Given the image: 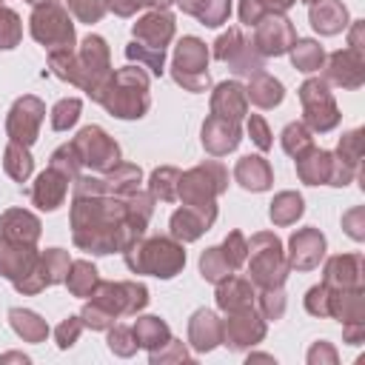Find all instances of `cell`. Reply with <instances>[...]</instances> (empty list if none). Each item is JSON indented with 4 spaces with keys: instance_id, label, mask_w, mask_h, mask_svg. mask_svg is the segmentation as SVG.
<instances>
[{
    "instance_id": "6da1fadb",
    "label": "cell",
    "mask_w": 365,
    "mask_h": 365,
    "mask_svg": "<svg viewBox=\"0 0 365 365\" xmlns=\"http://www.w3.org/2000/svg\"><path fill=\"white\" fill-rule=\"evenodd\" d=\"M140 237L145 234L131 228L125 220V197L106 191L71 197V240L80 251L103 257L111 251H125Z\"/></svg>"
},
{
    "instance_id": "7a4b0ae2",
    "label": "cell",
    "mask_w": 365,
    "mask_h": 365,
    "mask_svg": "<svg viewBox=\"0 0 365 365\" xmlns=\"http://www.w3.org/2000/svg\"><path fill=\"white\" fill-rule=\"evenodd\" d=\"M48 68L57 80L83 88L91 100H97V94L103 91V86L108 83V77L114 71L108 43L100 34L83 37V43L77 48L48 51Z\"/></svg>"
},
{
    "instance_id": "3957f363",
    "label": "cell",
    "mask_w": 365,
    "mask_h": 365,
    "mask_svg": "<svg viewBox=\"0 0 365 365\" xmlns=\"http://www.w3.org/2000/svg\"><path fill=\"white\" fill-rule=\"evenodd\" d=\"M148 305V288L137 279L106 282L100 279L97 288L88 294V302L80 311V319L91 331H108L120 317H137Z\"/></svg>"
},
{
    "instance_id": "277c9868",
    "label": "cell",
    "mask_w": 365,
    "mask_h": 365,
    "mask_svg": "<svg viewBox=\"0 0 365 365\" xmlns=\"http://www.w3.org/2000/svg\"><path fill=\"white\" fill-rule=\"evenodd\" d=\"M148 83H151V74L143 71L140 66H125V68H117L111 71L108 83L103 86V91L97 94L94 103H100L111 117H120V120H140L148 106H151V94H148Z\"/></svg>"
},
{
    "instance_id": "5b68a950",
    "label": "cell",
    "mask_w": 365,
    "mask_h": 365,
    "mask_svg": "<svg viewBox=\"0 0 365 365\" xmlns=\"http://www.w3.org/2000/svg\"><path fill=\"white\" fill-rule=\"evenodd\" d=\"M125 265L134 274H151L160 279H171L185 265V248L174 237H140L125 251Z\"/></svg>"
},
{
    "instance_id": "8992f818",
    "label": "cell",
    "mask_w": 365,
    "mask_h": 365,
    "mask_svg": "<svg viewBox=\"0 0 365 365\" xmlns=\"http://www.w3.org/2000/svg\"><path fill=\"white\" fill-rule=\"evenodd\" d=\"M228 188V171L220 160L197 163L194 168L180 174V191L177 200L182 205H191L208 217L217 220V197Z\"/></svg>"
},
{
    "instance_id": "52a82bcc",
    "label": "cell",
    "mask_w": 365,
    "mask_h": 365,
    "mask_svg": "<svg viewBox=\"0 0 365 365\" xmlns=\"http://www.w3.org/2000/svg\"><path fill=\"white\" fill-rule=\"evenodd\" d=\"M245 265H248V279L257 288H282V282L288 279V271H291L282 242L271 231H259L251 237Z\"/></svg>"
},
{
    "instance_id": "ba28073f",
    "label": "cell",
    "mask_w": 365,
    "mask_h": 365,
    "mask_svg": "<svg viewBox=\"0 0 365 365\" xmlns=\"http://www.w3.org/2000/svg\"><path fill=\"white\" fill-rule=\"evenodd\" d=\"M29 31L31 37L46 48V51H66V48H77V34H74V23L68 17V9H63L57 0L48 3H37L31 9L29 17Z\"/></svg>"
},
{
    "instance_id": "9c48e42d",
    "label": "cell",
    "mask_w": 365,
    "mask_h": 365,
    "mask_svg": "<svg viewBox=\"0 0 365 365\" xmlns=\"http://www.w3.org/2000/svg\"><path fill=\"white\" fill-rule=\"evenodd\" d=\"M208 46L200 37H182L174 46V57H171V77L177 86H182L185 91H205L211 86L208 77Z\"/></svg>"
},
{
    "instance_id": "30bf717a",
    "label": "cell",
    "mask_w": 365,
    "mask_h": 365,
    "mask_svg": "<svg viewBox=\"0 0 365 365\" xmlns=\"http://www.w3.org/2000/svg\"><path fill=\"white\" fill-rule=\"evenodd\" d=\"M294 160H297V177L305 185H336L339 188V185H348L354 177H359V168H351L334 151H325L317 145H311Z\"/></svg>"
},
{
    "instance_id": "8fae6325",
    "label": "cell",
    "mask_w": 365,
    "mask_h": 365,
    "mask_svg": "<svg viewBox=\"0 0 365 365\" xmlns=\"http://www.w3.org/2000/svg\"><path fill=\"white\" fill-rule=\"evenodd\" d=\"M299 103H302V123L311 128V131H331L339 125V108H336V100L328 88V83L322 77H308L302 86H299Z\"/></svg>"
},
{
    "instance_id": "7c38bea8",
    "label": "cell",
    "mask_w": 365,
    "mask_h": 365,
    "mask_svg": "<svg viewBox=\"0 0 365 365\" xmlns=\"http://www.w3.org/2000/svg\"><path fill=\"white\" fill-rule=\"evenodd\" d=\"M80 163L86 168H91L94 174H106L120 163V145L114 143V137H108L100 125H86L77 131V137L71 140Z\"/></svg>"
},
{
    "instance_id": "4fadbf2b",
    "label": "cell",
    "mask_w": 365,
    "mask_h": 365,
    "mask_svg": "<svg viewBox=\"0 0 365 365\" xmlns=\"http://www.w3.org/2000/svg\"><path fill=\"white\" fill-rule=\"evenodd\" d=\"M214 60L220 63H228V68L240 77H251L257 71L265 68V57H259L251 46V40L242 37V31L237 26H231L228 31H222L217 40H214Z\"/></svg>"
},
{
    "instance_id": "5bb4252c",
    "label": "cell",
    "mask_w": 365,
    "mask_h": 365,
    "mask_svg": "<svg viewBox=\"0 0 365 365\" xmlns=\"http://www.w3.org/2000/svg\"><path fill=\"white\" fill-rule=\"evenodd\" d=\"M46 117V106L40 97L34 94H23L11 103L9 114H6V134L11 143L20 145H34L40 137V125Z\"/></svg>"
},
{
    "instance_id": "9a60e30c",
    "label": "cell",
    "mask_w": 365,
    "mask_h": 365,
    "mask_svg": "<svg viewBox=\"0 0 365 365\" xmlns=\"http://www.w3.org/2000/svg\"><path fill=\"white\" fill-rule=\"evenodd\" d=\"M297 40V31H294V23L285 17V14H265L257 26H254V37H251V46L259 57H282L291 51Z\"/></svg>"
},
{
    "instance_id": "2e32d148",
    "label": "cell",
    "mask_w": 365,
    "mask_h": 365,
    "mask_svg": "<svg viewBox=\"0 0 365 365\" xmlns=\"http://www.w3.org/2000/svg\"><path fill=\"white\" fill-rule=\"evenodd\" d=\"M68 265H71L68 251H63V248H48V251L40 254L34 271H31L29 277H23L20 282H14V288H17L20 294H29V297H31V294H40V291L48 288V285L66 282Z\"/></svg>"
},
{
    "instance_id": "e0dca14e",
    "label": "cell",
    "mask_w": 365,
    "mask_h": 365,
    "mask_svg": "<svg viewBox=\"0 0 365 365\" xmlns=\"http://www.w3.org/2000/svg\"><path fill=\"white\" fill-rule=\"evenodd\" d=\"M325 83L339 86V88H359L365 83V48L345 46L339 51H331L325 57Z\"/></svg>"
},
{
    "instance_id": "ac0fdd59",
    "label": "cell",
    "mask_w": 365,
    "mask_h": 365,
    "mask_svg": "<svg viewBox=\"0 0 365 365\" xmlns=\"http://www.w3.org/2000/svg\"><path fill=\"white\" fill-rule=\"evenodd\" d=\"M265 339V319L259 317L257 308H242L228 314V319H222V345L231 351H245L257 342Z\"/></svg>"
},
{
    "instance_id": "d6986e66",
    "label": "cell",
    "mask_w": 365,
    "mask_h": 365,
    "mask_svg": "<svg viewBox=\"0 0 365 365\" xmlns=\"http://www.w3.org/2000/svg\"><path fill=\"white\" fill-rule=\"evenodd\" d=\"M325 257V237L319 228L308 225V228H299L291 234L288 240V268H297V271H314L319 265V259Z\"/></svg>"
},
{
    "instance_id": "ffe728a7",
    "label": "cell",
    "mask_w": 365,
    "mask_h": 365,
    "mask_svg": "<svg viewBox=\"0 0 365 365\" xmlns=\"http://www.w3.org/2000/svg\"><path fill=\"white\" fill-rule=\"evenodd\" d=\"M322 285L328 291L342 288H365V259L362 254H336L325 262Z\"/></svg>"
},
{
    "instance_id": "44dd1931",
    "label": "cell",
    "mask_w": 365,
    "mask_h": 365,
    "mask_svg": "<svg viewBox=\"0 0 365 365\" xmlns=\"http://www.w3.org/2000/svg\"><path fill=\"white\" fill-rule=\"evenodd\" d=\"M174 31H177V23L168 14V9H154V11L143 14L134 23V29H131V34H134L137 43L151 46V48H160V51L168 48V43L174 40Z\"/></svg>"
},
{
    "instance_id": "7402d4cb",
    "label": "cell",
    "mask_w": 365,
    "mask_h": 365,
    "mask_svg": "<svg viewBox=\"0 0 365 365\" xmlns=\"http://www.w3.org/2000/svg\"><path fill=\"white\" fill-rule=\"evenodd\" d=\"M37 259H40V251L34 245H23V242L0 237V277H6L11 285L29 277Z\"/></svg>"
},
{
    "instance_id": "603a6c76",
    "label": "cell",
    "mask_w": 365,
    "mask_h": 365,
    "mask_svg": "<svg viewBox=\"0 0 365 365\" xmlns=\"http://www.w3.org/2000/svg\"><path fill=\"white\" fill-rule=\"evenodd\" d=\"M242 140V131H240V123L234 120H225V117H208L202 123V148L211 154V157H225L231 154Z\"/></svg>"
},
{
    "instance_id": "cb8c5ba5",
    "label": "cell",
    "mask_w": 365,
    "mask_h": 365,
    "mask_svg": "<svg viewBox=\"0 0 365 365\" xmlns=\"http://www.w3.org/2000/svg\"><path fill=\"white\" fill-rule=\"evenodd\" d=\"M211 114L240 123V120L248 114L245 86H240L237 80H222V83H217L214 91H211Z\"/></svg>"
},
{
    "instance_id": "d4e9b609",
    "label": "cell",
    "mask_w": 365,
    "mask_h": 365,
    "mask_svg": "<svg viewBox=\"0 0 365 365\" xmlns=\"http://www.w3.org/2000/svg\"><path fill=\"white\" fill-rule=\"evenodd\" d=\"M188 342L197 354L214 351L217 345H222V319L208 308L194 311L188 319Z\"/></svg>"
},
{
    "instance_id": "484cf974",
    "label": "cell",
    "mask_w": 365,
    "mask_h": 365,
    "mask_svg": "<svg viewBox=\"0 0 365 365\" xmlns=\"http://www.w3.org/2000/svg\"><path fill=\"white\" fill-rule=\"evenodd\" d=\"M66 194H68V180H66L60 171H54L51 165H48L43 174H37L34 185H31V191H29L31 202H34L40 211H54V208H60V205L66 202Z\"/></svg>"
},
{
    "instance_id": "4316f807",
    "label": "cell",
    "mask_w": 365,
    "mask_h": 365,
    "mask_svg": "<svg viewBox=\"0 0 365 365\" xmlns=\"http://www.w3.org/2000/svg\"><path fill=\"white\" fill-rule=\"evenodd\" d=\"M40 234H43V225H40V220L31 211L9 208V211L0 214V237L23 242V245H37Z\"/></svg>"
},
{
    "instance_id": "83f0119b",
    "label": "cell",
    "mask_w": 365,
    "mask_h": 365,
    "mask_svg": "<svg viewBox=\"0 0 365 365\" xmlns=\"http://www.w3.org/2000/svg\"><path fill=\"white\" fill-rule=\"evenodd\" d=\"M217 285V308L225 311V314H234V311H242V308H254V282L245 279V277H222Z\"/></svg>"
},
{
    "instance_id": "f1b7e54d",
    "label": "cell",
    "mask_w": 365,
    "mask_h": 365,
    "mask_svg": "<svg viewBox=\"0 0 365 365\" xmlns=\"http://www.w3.org/2000/svg\"><path fill=\"white\" fill-rule=\"evenodd\" d=\"M308 20L322 37H334L348 29V9L342 0H317L308 6Z\"/></svg>"
},
{
    "instance_id": "f546056e",
    "label": "cell",
    "mask_w": 365,
    "mask_h": 365,
    "mask_svg": "<svg viewBox=\"0 0 365 365\" xmlns=\"http://www.w3.org/2000/svg\"><path fill=\"white\" fill-rule=\"evenodd\" d=\"M211 225H214V217H208V214H202V211H197V208H191V205L177 208V211L171 214V220H168V231H171V237L180 240V242H194V240H200Z\"/></svg>"
},
{
    "instance_id": "4dcf8cb0",
    "label": "cell",
    "mask_w": 365,
    "mask_h": 365,
    "mask_svg": "<svg viewBox=\"0 0 365 365\" xmlns=\"http://www.w3.org/2000/svg\"><path fill=\"white\" fill-rule=\"evenodd\" d=\"M234 180L245 188V191H268L271 182H274V171L268 165L265 157L259 154H248V157H240L237 165H234Z\"/></svg>"
},
{
    "instance_id": "1f68e13d",
    "label": "cell",
    "mask_w": 365,
    "mask_h": 365,
    "mask_svg": "<svg viewBox=\"0 0 365 365\" xmlns=\"http://www.w3.org/2000/svg\"><path fill=\"white\" fill-rule=\"evenodd\" d=\"M245 97L248 103H254L257 108H274L282 103L285 97V88L277 77H271L268 71H257L248 77V86H245Z\"/></svg>"
},
{
    "instance_id": "d6a6232c",
    "label": "cell",
    "mask_w": 365,
    "mask_h": 365,
    "mask_svg": "<svg viewBox=\"0 0 365 365\" xmlns=\"http://www.w3.org/2000/svg\"><path fill=\"white\" fill-rule=\"evenodd\" d=\"M177 6L208 29L222 26L231 17V0H177Z\"/></svg>"
},
{
    "instance_id": "836d02e7",
    "label": "cell",
    "mask_w": 365,
    "mask_h": 365,
    "mask_svg": "<svg viewBox=\"0 0 365 365\" xmlns=\"http://www.w3.org/2000/svg\"><path fill=\"white\" fill-rule=\"evenodd\" d=\"M143 182V171L140 165L134 163H117L111 171L103 174V185H106V194H114V197H128L140 188Z\"/></svg>"
},
{
    "instance_id": "e575fe53",
    "label": "cell",
    "mask_w": 365,
    "mask_h": 365,
    "mask_svg": "<svg viewBox=\"0 0 365 365\" xmlns=\"http://www.w3.org/2000/svg\"><path fill=\"white\" fill-rule=\"evenodd\" d=\"M9 325L23 342H46L48 336L46 319L29 308H9Z\"/></svg>"
},
{
    "instance_id": "d590c367",
    "label": "cell",
    "mask_w": 365,
    "mask_h": 365,
    "mask_svg": "<svg viewBox=\"0 0 365 365\" xmlns=\"http://www.w3.org/2000/svg\"><path fill=\"white\" fill-rule=\"evenodd\" d=\"M131 331H134L137 345L145 348V351H154V348H160L163 342L171 339V328H168V322L160 319V317H151V314H148V317H137L134 325H131Z\"/></svg>"
},
{
    "instance_id": "8d00e7d4",
    "label": "cell",
    "mask_w": 365,
    "mask_h": 365,
    "mask_svg": "<svg viewBox=\"0 0 365 365\" xmlns=\"http://www.w3.org/2000/svg\"><path fill=\"white\" fill-rule=\"evenodd\" d=\"M3 171L14 180V182H29L31 171H34V160H31V151L29 145H20V143H11L6 145L3 151Z\"/></svg>"
},
{
    "instance_id": "74e56055",
    "label": "cell",
    "mask_w": 365,
    "mask_h": 365,
    "mask_svg": "<svg viewBox=\"0 0 365 365\" xmlns=\"http://www.w3.org/2000/svg\"><path fill=\"white\" fill-rule=\"evenodd\" d=\"M100 282L97 268L88 259H71L68 274H66V288L71 297H88Z\"/></svg>"
},
{
    "instance_id": "f35d334b",
    "label": "cell",
    "mask_w": 365,
    "mask_h": 365,
    "mask_svg": "<svg viewBox=\"0 0 365 365\" xmlns=\"http://www.w3.org/2000/svg\"><path fill=\"white\" fill-rule=\"evenodd\" d=\"M305 211V202L297 191H279L274 200H271V208H268V217L274 225H294Z\"/></svg>"
},
{
    "instance_id": "ab89813d",
    "label": "cell",
    "mask_w": 365,
    "mask_h": 365,
    "mask_svg": "<svg viewBox=\"0 0 365 365\" xmlns=\"http://www.w3.org/2000/svg\"><path fill=\"white\" fill-rule=\"evenodd\" d=\"M180 174L174 165H160L151 171L148 177V194L160 202H174L177 200V191H180Z\"/></svg>"
},
{
    "instance_id": "60d3db41",
    "label": "cell",
    "mask_w": 365,
    "mask_h": 365,
    "mask_svg": "<svg viewBox=\"0 0 365 365\" xmlns=\"http://www.w3.org/2000/svg\"><path fill=\"white\" fill-rule=\"evenodd\" d=\"M297 0H240V23L254 29L265 14H285Z\"/></svg>"
},
{
    "instance_id": "b9f144b4",
    "label": "cell",
    "mask_w": 365,
    "mask_h": 365,
    "mask_svg": "<svg viewBox=\"0 0 365 365\" xmlns=\"http://www.w3.org/2000/svg\"><path fill=\"white\" fill-rule=\"evenodd\" d=\"M288 54H291L294 68H297V71H305V74L319 71L322 63H325V51H322V46H319L317 40H299V37H297Z\"/></svg>"
},
{
    "instance_id": "7bdbcfd3",
    "label": "cell",
    "mask_w": 365,
    "mask_h": 365,
    "mask_svg": "<svg viewBox=\"0 0 365 365\" xmlns=\"http://www.w3.org/2000/svg\"><path fill=\"white\" fill-rule=\"evenodd\" d=\"M125 57H128L131 63H137L140 68H145L151 77H163V71H165V51L151 48V46H143V43H137V40H131V43L125 46Z\"/></svg>"
},
{
    "instance_id": "ee69618b",
    "label": "cell",
    "mask_w": 365,
    "mask_h": 365,
    "mask_svg": "<svg viewBox=\"0 0 365 365\" xmlns=\"http://www.w3.org/2000/svg\"><path fill=\"white\" fill-rule=\"evenodd\" d=\"M279 143H282V151H285L288 157H299L302 151H308V148L314 145V131H311L305 123H288V125L282 128Z\"/></svg>"
},
{
    "instance_id": "f6af8a7d",
    "label": "cell",
    "mask_w": 365,
    "mask_h": 365,
    "mask_svg": "<svg viewBox=\"0 0 365 365\" xmlns=\"http://www.w3.org/2000/svg\"><path fill=\"white\" fill-rule=\"evenodd\" d=\"M200 274H202V279H208V282H220L222 277L234 274V268L228 265V259H225V254H222L220 245L205 248V251L200 254Z\"/></svg>"
},
{
    "instance_id": "bcb514c9",
    "label": "cell",
    "mask_w": 365,
    "mask_h": 365,
    "mask_svg": "<svg viewBox=\"0 0 365 365\" xmlns=\"http://www.w3.org/2000/svg\"><path fill=\"white\" fill-rule=\"evenodd\" d=\"M80 111H83V100L80 97H63L54 108H51V128L54 131H68L77 125L80 120Z\"/></svg>"
},
{
    "instance_id": "7dc6e473",
    "label": "cell",
    "mask_w": 365,
    "mask_h": 365,
    "mask_svg": "<svg viewBox=\"0 0 365 365\" xmlns=\"http://www.w3.org/2000/svg\"><path fill=\"white\" fill-rule=\"evenodd\" d=\"M48 165L54 171H60L68 182H74L80 177V168H83V163H80V157H77V151H74L71 143H63L60 148H54V154L48 157Z\"/></svg>"
},
{
    "instance_id": "c3c4849f",
    "label": "cell",
    "mask_w": 365,
    "mask_h": 365,
    "mask_svg": "<svg viewBox=\"0 0 365 365\" xmlns=\"http://www.w3.org/2000/svg\"><path fill=\"white\" fill-rule=\"evenodd\" d=\"M254 308L259 311L262 319H282L285 314L282 288H259V294H254Z\"/></svg>"
},
{
    "instance_id": "681fc988",
    "label": "cell",
    "mask_w": 365,
    "mask_h": 365,
    "mask_svg": "<svg viewBox=\"0 0 365 365\" xmlns=\"http://www.w3.org/2000/svg\"><path fill=\"white\" fill-rule=\"evenodd\" d=\"M23 40V23H20V14L9 6L0 3V48L9 51L14 46H20Z\"/></svg>"
},
{
    "instance_id": "f907efd6",
    "label": "cell",
    "mask_w": 365,
    "mask_h": 365,
    "mask_svg": "<svg viewBox=\"0 0 365 365\" xmlns=\"http://www.w3.org/2000/svg\"><path fill=\"white\" fill-rule=\"evenodd\" d=\"M106 342H108V351H111L114 356H125V359L134 356L137 348H140L137 339H134L131 325H117V322L108 328V339H106Z\"/></svg>"
},
{
    "instance_id": "816d5d0a",
    "label": "cell",
    "mask_w": 365,
    "mask_h": 365,
    "mask_svg": "<svg viewBox=\"0 0 365 365\" xmlns=\"http://www.w3.org/2000/svg\"><path fill=\"white\" fill-rule=\"evenodd\" d=\"M68 11L80 20V23H100L108 11V0H66Z\"/></svg>"
},
{
    "instance_id": "f5cc1de1",
    "label": "cell",
    "mask_w": 365,
    "mask_h": 365,
    "mask_svg": "<svg viewBox=\"0 0 365 365\" xmlns=\"http://www.w3.org/2000/svg\"><path fill=\"white\" fill-rule=\"evenodd\" d=\"M334 154H336L342 163H348L351 168H359V160H362V131L354 128V131L342 134V140H339V145H336Z\"/></svg>"
},
{
    "instance_id": "db71d44e",
    "label": "cell",
    "mask_w": 365,
    "mask_h": 365,
    "mask_svg": "<svg viewBox=\"0 0 365 365\" xmlns=\"http://www.w3.org/2000/svg\"><path fill=\"white\" fill-rule=\"evenodd\" d=\"M222 254H225V259H228V265L237 271V268H242L245 265V257H248V240L240 234V231H231L225 240H222Z\"/></svg>"
},
{
    "instance_id": "11a10c76",
    "label": "cell",
    "mask_w": 365,
    "mask_h": 365,
    "mask_svg": "<svg viewBox=\"0 0 365 365\" xmlns=\"http://www.w3.org/2000/svg\"><path fill=\"white\" fill-rule=\"evenodd\" d=\"M83 319H80V314H71V317H66L57 328H54V342H57V348L60 351H68L77 339H80V334H83Z\"/></svg>"
},
{
    "instance_id": "9f6ffc18",
    "label": "cell",
    "mask_w": 365,
    "mask_h": 365,
    "mask_svg": "<svg viewBox=\"0 0 365 365\" xmlns=\"http://www.w3.org/2000/svg\"><path fill=\"white\" fill-rule=\"evenodd\" d=\"M188 359V351H185V345L180 342V339H168V342H163L160 348H154V351H148V362L151 365H165V362H185Z\"/></svg>"
},
{
    "instance_id": "6f0895ef",
    "label": "cell",
    "mask_w": 365,
    "mask_h": 365,
    "mask_svg": "<svg viewBox=\"0 0 365 365\" xmlns=\"http://www.w3.org/2000/svg\"><path fill=\"white\" fill-rule=\"evenodd\" d=\"M245 131H248L251 143H254L259 151H268V148L274 145V140H271V128H268L265 117H259V114H251V117H248V123H245Z\"/></svg>"
},
{
    "instance_id": "680465c9",
    "label": "cell",
    "mask_w": 365,
    "mask_h": 365,
    "mask_svg": "<svg viewBox=\"0 0 365 365\" xmlns=\"http://www.w3.org/2000/svg\"><path fill=\"white\" fill-rule=\"evenodd\" d=\"M305 311H308L311 317H319V319L328 317V288H325L322 282L305 291Z\"/></svg>"
},
{
    "instance_id": "91938a15",
    "label": "cell",
    "mask_w": 365,
    "mask_h": 365,
    "mask_svg": "<svg viewBox=\"0 0 365 365\" xmlns=\"http://www.w3.org/2000/svg\"><path fill=\"white\" fill-rule=\"evenodd\" d=\"M342 228L348 231V237L362 240V237H365V208L356 205V208H351L348 214H342Z\"/></svg>"
},
{
    "instance_id": "94428289",
    "label": "cell",
    "mask_w": 365,
    "mask_h": 365,
    "mask_svg": "<svg viewBox=\"0 0 365 365\" xmlns=\"http://www.w3.org/2000/svg\"><path fill=\"white\" fill-rule=\"evenodd\" d=\"M308 365H336V351L331 348V342H314V348L308 351Z\"/></svg>"
},
{
    "instance_id": "6125c7cd",
    "label": "cell",
    "mask_w": 365,
    "mask_h": 365,
    "mask_svg": "<svg viewBox=\"0 0 365 365\" xmlns=\"http://www.w3.org/2000/svg\"><path fill=\"white\" fill-rule=\"evenodd\" d=\"M145 6H151V0H108V11H114L117 17H131Z\"/></svg>"
},
{
    "instance_id": "be15d7a7",
    "label": "cell",
    "mask_w": 365,
    "mask_h": 365,
    "mask_svg": "<svg viewBox=\"0 0 365 365\" xmlns=\"http://www.w3.org/2000/svg\"><path fill=\"white\" fill-rule=\"evenodd\" d=\"M171 3H177V0H151V6H154V9H168Z\"/></svg>"
},
{
    "instance_id": "e7e4bbea",
    "label": "cell",
    "mask_w": 365,
    "mask_h": 365,
    "mask_svg": "<svg viewBox=\"0 0 365 365\" xmlns=\"http://www.w3.org/2000/svg\"><path fill=\"white\" fill-rule=\"evenodd\" d=\"M26 3H31V6H37V3H48V0H26Z\"/></svg>"
},
{
    "instance_id": "03108f58",
    "label": "cell",
    "mask_w": 365,
    "mask_h": 365,
    "mask_svg": "<svg viewBox=\"0 0 365 365\" xmlns=\"http://www.w3.org/2000/svg\"><path fill=\"white\" fill-rule=\"evenodd\" d=\"M302 3H308V6H311V3H317V0H302Z\"/></svg>"
},
{
    "instance_id": "003e7915",
    "label": "cell",
    "mask_w": 365,
    "mask_h": 365,
    "mask_svg": "<svg viewBox=\"0 0 365 365\" xmlns=\"http://www.w3.org/2000/svg\"><path fill=\"white\" fill-rule=\"evenodd\" d=\"M0 3H3V0H0Z\"/></svg>"
}]
</instances>
